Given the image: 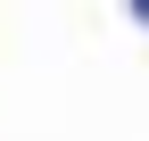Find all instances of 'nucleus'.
<instances>
[{"instance_id": "nucleus-1", "label": "nucleus", "mask_w": 149, "mask_h": 141, "mask_svg": "<svg viewBox=\"0 0 149 141\" xmlns=\"http://www.w3.org/2000/svg\"><path fill=\"white\" fill-rule=\"evenodd\" d=\"M141 17H149V0H141Z\"/></svg>"}]
</instances>
